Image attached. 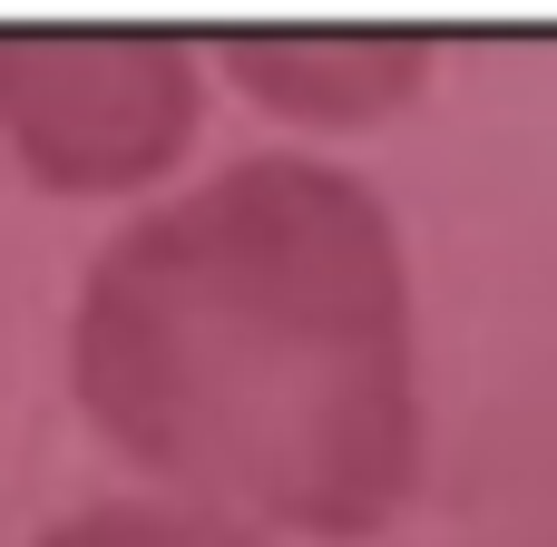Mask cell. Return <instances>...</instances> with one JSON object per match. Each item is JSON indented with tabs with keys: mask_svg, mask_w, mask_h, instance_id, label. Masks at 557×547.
Returning <instances> with one entry per match:
<instances>
[{
	"mask_svg": "<svg viewBox=\"0 0 557 547\" xmlns=\"http://www.w3.org/2000/svg\"><path fill=\"white\" fill-rule=\"evenodd\" d=\"M245 69H255V88H274V108H304V117H372V108H392L411 49H382V39H352V49H333V39H284V49H245Z\"/></svg>",
	"mask_w": 557,
	"mask_h": 547,
	"instance_id": "3",
	"label": "cell"
},
{
	"mask_svg": "<svg viewBox=\"0 0 557 547\" xmlns=\"http://www.w3.org/2000/svg\"><path fill=\"white\" fill-rule=\"evenodd\" d=\"M88 421L245 529L372 538L421 480L411 284L382 206L264 157L117 235L69 343Z\"/></svg>",
	"mask_w": 557,
	"mask_h": 547,
	"instance_id": "1",
	"label": "cell"
},
{
	"mask_svg": "<svg viewBox=\"0 0 557 547\" xmlns=\"http://www.w3.org/2000/svg\"><path fill=\"white\" fill-rule=\"evenodd\" d=\"M39 547H274L245 519H215V509H166V499H108V509H78L59 519Z\"/></svg>",
	"mask_w": 557,
	"mask_h": 547,
	"instance_id": "4",
	"label": "cell"
},
{
	"mask_svg": "<svg viewBox=\"0 0 557 547\" xmlns=\"http://www.w3.org/2000/svg\"><path fill=\"white\" fill-rule=\"evenodd\" d=\"M0 117L20 137V157L49 186H137L157 176L186 127H196V88L166 49L147 39H69V49H20L0 59Z\"/></svg>",
	"mask_w": 557,
	"mask_h": 547,
	"instance_id": "2",
	"label": "cell"
}]
</instances>
